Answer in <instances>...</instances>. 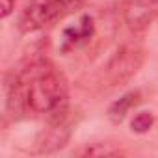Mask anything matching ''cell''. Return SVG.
Here are the masks:
<instances>
[{
    "label": "cell",
    "instance_id": "1",
    "mask_svg": "<svg viewBox=\"0 0 158 158\" xmlns=\"http://www.w3.org/2000/svg\"><path fill=\"white\" fill-rule=\"evenodd\" d=\"M15 78L23 84L28 112L60 115L67 106V82L50 63L35 60L26 65Z\"/></svg>",
    "mask_w": 158,
    "mask_h": 158
},
{
    "label": "cell",
    "instance_id": "2",
    "mask_svg": "<svg viewBox=\"0 0 158 158\" xmlns=\"http://www.w3.org/2000/svg\"><path fill=\"white\" fill-rule=\"evenodd\" d=\"M65 8L67 4L63 0H30L21 13L19 28L26 34L41 30L43 26L56 21Z\"/></svg>",
    "mask_w": 158,
    "mask_h": 158
},
{
    "label": "cell",
    "instance_id": "3",
    "mask_svg": "<svg viewBox=\"0 0 158 158\" xmlns=\"http://www.w3.org/2000/svg\"><path fill=\"white\" fill-rule=\"evenodd\" d=\"M143 63V52L138 47H121L108 61L106 65V76L112 86H121L123 82L130 80V78L138 73V69Z\"/></svg>",
    "mask_w": 158,
    "mask_h": 158
},
{
    "label": "cell",
    "instance_id": "4",
    "mask_svg": "<svg viewBox=\"0 0 158 158\" xmlns=\"http://www.w3.org/2000/svg\"><path fill=\"white\" fill-rule=\"evenodd\" d=\"M95 32V23L91 15H82L76 23H73L71 26L63 28L61 32V48L69 50L73 47L82 45L84 41H88Z\"/></svg>",
    "mask_w": 158,
    "mask_h": 158
},
{
    "label": "cell",
    "instance_id": "5",
    "mask_svg": "<svg viewBox=\"0 0 158 158\" xmlns=\"http://www.w3.org/2000/svg\"><path fill=\"white\" fill-rule=\"evenodd\" d=\"M154 17H158V6L151 0H138L127 10V21L132 28H145Z\"/></svg>",
    "mask_w": 158,
    "mask_h": 158
},
{
    "label": "cell",
    "instance_id": "6",
    "mask_svg": "<svg viewBox=\"0 0 158 158\" xmlns=\"http://www.w3.org/2000/svg\"><path fill=\"white\" fill-rule=\"evenodd\" d=\"M139 102V91H128L125 93L123 97H119L117 101H114L110 106H108V119L114 123V125H119L125 121V117L128 115V112Z\"/></svg>",
    "mask_w": 158,
    "mask_h": 158
},
{
    "label": "cell",
    "instance_id": "7",
    "mask_svg": "<svg viewBox=\"0 0 158 158\" xmlns=\"http://www.w3.org/2000/svg\"><path fill=\"white\" fill-rule=\"evenodd\" d=\"M152 123H154V115L151 112H138L130 121V128L136 134H145L151 130Z\"/></svg>",
    "mask_w": 158,
    "mask_h": 158
},
{
    "label": "cell",
    "instance_id": "8",
    "mask_svg": "<svg viewBox=\"0 0 158 158\" xmlns=\"http://www.w3.org/2000/svg\"><path fill=\"white\" fill-rule=\"evenodd\" d=\"M15 4L17 0H0V15H2V19H8L13 13Z\"/></svg>",
    "mask_w": 158,
    "mask_h": 158
},
{
    "label": "cell",
    "instance_id": "9",
    "mask_svg": "<svg viewBox=\"0 0 158 158\" xmlns=\"http://www.w3.org/2000/svg\"><path fill=\"white\" fill-rule=\"evenodd\" d=\"M86 154H91V156H95V154H104V156H115V154H119V151H115V149H108V147H101V149H97V147H88L86 149Z\"/></svg>",
    "mask_w": 158,
    "mask_h": 158
},
{
    "label": "cell",
    "instance_id": "10",
    "mask_svg": "<svg viewBox=\"0 0 158 158\" xmlns=\"http://www.w3.org/2000/svg\"><path fill=\"white\" fill-rule=\"evenodd\" d=\"M63 2H65V4L69 6V4H73V2H76V0H63Z\"/></svg>",
    "mask_w": 158,
    "mask_h": 158
},
{
    "label": "cell",
    "instance_id": "11",
    "mask_svg": "<svg viewBox=\"0 0 158 158\" xmlns=\"http://www.w3.org/2000/svg\"><path fill=\"white\" fill-rule=\"evenodd\" d=\"M151 2H152V4H156V6H158V0H151Z\"/></svg>",
    "mask_w": 158,
    "mask_h": 158
}]
</instances>
